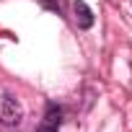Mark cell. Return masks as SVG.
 I'll list each match as a JSON object with an SVG mask.
<instances>
[{
	"mask_svg": "<svg viewBox=\"0 0 132 132\" xmlns=\"http://www.w3.org/2000/svg\"><path fill=\"white\" fill-rule=\"evenodd\" d=\"M21 119H23L21 104L13 96H0V122L8 127H16V124H21Z\"/></svg>",
	"mask_w": 132,
	"mask_h": 132,
	"instance_id": "obj_1",
	"label": "cell"
},
{
	"mask_svg": "<svg viewBox=\"0 0 132 132\" xmlns=\"http://www.w3.org/2000/svg\"><path fill=\"white\" fill-rule=\"evenodd\" d=\"M62 117V109L57 106V104H47V114H44V122L39 124V129L36 132H57L60 129V119Z\"/></svg>",
	"mask_w": 132,
	"mask_h": 132,
	"instance_id": "obj_2",
	"label": "cell"
},
{
	"mask_svg": "<svg viewBox=\"0 0 132 132\" xmlns=\"http://www.w3.org/2000/svg\"><path fill=\"white\" fill-rule=\"evenodd\" d=\"M73 11H75V23H78V29H91V26H93V11L83 3V0H75V3H73Z\"/></svg>",
	"mask_w": 132,
	"mask_h": 132,
	"instance_id": "obj_3",
	"label": "cell"
}]
</instances>
